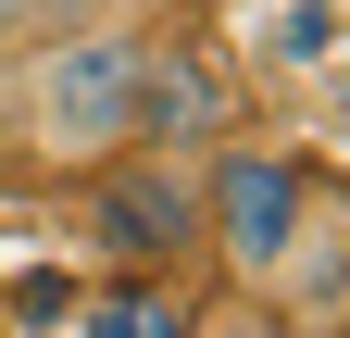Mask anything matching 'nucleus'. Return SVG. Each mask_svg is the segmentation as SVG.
Returning <instances> with one entry per match:
<instances>
[{"mask_svg":"<svg viewBox=\"0 0 350 338\" xmlns=\"http://www.w3.org/2000/svg\"><path fill=\"white\" fill-rule=\"evenodd\" d=\"M200 176V263L226 276V288H250V301H275V276H288V250L313 238V213L338 200V176L313 151H288V138H238L226 151H200L188 163Z\"/></svg>","mask_w":350,"mask_h":338,"instance_id":"2","label":"nucleus"},{"mask_svg":"<svg viewBox=\"0 0 350 338\" xmlns=\"http://www.w3.org/2000/svg\"><path fill=\"white\" fill-rule=\"evenodd\" d=\"M38 25H150V0H38ZM25 25V38H38Z\"/></svg>","mask_w":350,"mask_h":338,"instance_id":"8","label":"nucleus"},{"mask_svg":"<svg viewBox=\"0 0 350 338\" xmlns=\"http://www.w3.org/2000/svg\"><path fill=\"white\" fill-rule=\"evenodd\" d=\"M88 238H100L125 276H175V263L200 250V176L163 163V151L100 163V176H88Z\"/></svg>","mask_w":350,"mask_h":338,"instance_id":"3","label":"nucleus"},{"mask_svg":"<svg viewBox=\"0 0 350 338\" xmlns=\"http://www.w3.org/2000/svg\"><path fill=\"white\" fill-rule=\"evenodd\" d=\"M238 88L250 101H313L338 113V75H350V0H250L238 25Z\"/></svg>","mask_w":350,"mask_h":338,"instance_id":"4","label":"nucleus"},{"mask_svg":"<svg viewBox=\"0 0 350 338\" xmlns=\"http://www.w3.org/2000/svg\"><path fill=\"white\" fill-rule=\"evenodd\" d=\"M138 88H150V25H38L0 51V125L51 176H100L138 151Z\"/></svg>","mask_w":350,"mask_h":338,"instance_id":"1","label":"nucleus"},{"mask_svg":"<svg viewBox=\"0 0 350 338\" xmlns=\"http://www.w3.org/2000/svg\"><path fill=\"white\" fill-rule=\"evenodd\" d=\"M88 338H213V326H200V301L175 276H113L100 313H88Z\"/></svg>","mask_w":350,"mask_h":338,"instance_id":"7","label":"nucleus"},{"mask_svg":"<svg viewBox=\"0 0 350 338\" xmlns=\"http://www.w3.org/2000/svg\"><path fill=\"white\" fill-rule=\"evenodd\" d=\"M25 25H38V0H0V51H13V38H25Z\"/></svg>","mask_w":350,"mask_h":338,"instance_id":"9","label":"nucleus"},{"mask_svg":"<svg viewBox=\"0 0 350 338\" xmlns=\"http://www.w3.org/2000/svg\"><path fill=\"white\" fill-rule=\"evenodd\" d=\"M275 313H288L300 338H338V313H350V200H325V213H313V238L288 250Z\"/></svg>","mask_w":350,"mask_h":338,"instance_id":"6","label":"nucleus"},{"mask_svg":"<svg viewBox=\"0 0 350 338\" xmlns=\"http://www.w3.org/2000/svg\"><path fill=\"white\" fill-rule=\"evenodd\" d=\"M238 63L213 51V38H163L150 25V88H138V151L163 163H200V151H226L238 138Z\"/></svg>","mask_w":350,"mask_h":338,"instance_id":"5","label":"nucleus"}]
</instances>
